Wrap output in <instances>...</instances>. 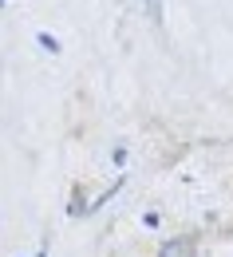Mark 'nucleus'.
Wrapping results in <instances>:
<instances>
[{"label":"nucleus","instance_id":"f03ea898","mask_svg":"<svg viewBox=\"0 0 233 257\" xmlns=\"http://www.w3.org/2000/svg\"><path fill=\"white\" fill-rule=\"evenodd\" d=\"M36 40H40V48H44V52H52V56H60V44H56V36H52V32H40Z\"/></svg>","mask_w":233,"mask_h":257},{"label":"nucleus","instance_id":"7ed1b4c3","mask_svg":"<svg viewBox=\"0 0 233 257\" xmlns=\"http://www.w3.org/2000/svg\"><path fill=\"white\" fill-rule=\"evenodd\" d=\"M150 20H154V24L162 20V8H158V0H150Z\"/></svg>","mask_w":233,"mask_h":257},{"label":"nucleus","instance_id":"f257e3e1","mask_svg":"<svg viewBox=\"0 0 233 257\" xmlns=\"http://www.w3.org/2000/svg\"><path fill=\"white\" fill-rule=\"evenodd\" d=\"M194 253H198V241L186 237V233H182V237H170V241L158 245V257H194Z\"/></svg>","mask_w":233,"mask_h":257}]
</instances>
